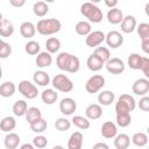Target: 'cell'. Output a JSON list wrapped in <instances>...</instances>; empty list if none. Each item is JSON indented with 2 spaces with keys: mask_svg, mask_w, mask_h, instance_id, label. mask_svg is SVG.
Instances as JSON below:
<instances>
[{
  "mask_svg": "<svg viewBox=\"0 0 149 149\" xmlns=\"http://www.w3.org/2000/svg\"><path fill=\"white\" fill-rule=\"evenodd\" d=\"M2 78V69H1V64H0V79Z\"/></svg>",
  "mask_w": 149,
  "mask_h": 149,
  "instance_id": "52",
  "label": "cell"
},
{
  "mask_svg": "<svg viewBox=\"0 0 149 149\" xmlns=\"http://www.w3.org/2000/svg\"><path fill=\"white\" fill-rule=\"evenodd\" d=\"M132 91L134 94L143 97L148 93L149 91V80L147 78H139L133 83Z\"/></svg>",
  "mask_w": 149,
  "mask_h": 149,
  "instance_id": "11",
  "label": "cell"
},
{
  "mask_svg": "<svg viewBox=\"0 0 149 149\" xmlns=\"http://www.w3.org/2000/svg\"><path fill=\"white\" fill-rule=\"evenodd\" d=\"M86 65L88 68V70L93 71V72H97L99 70L102 69V66L105 65L94 54H91L88 57H87V61H86Z\"/></svg>",
  "mask_w": 149,
  "mask_h": 149,
  "instance_id": "25",
  "label": "cell"
},
{
  "mask_svg": "<svg viewBox=\"0 0 149 149\" xmlns=\"http://www.w3.org/2000/svg\"><path fill=\"white\" fill-rule=\"evenodd\" d=\"M104 41H105V34L101 30H93L85 38V43L90 48H97Z\"/></svg>",
  "mask_w": 149,
  "mask_h": 149,
  "instance_id": "10",
  "label": "cell"
},
{
  "mask_svg": "<svg viewBox=\"0 0 149 149\" xmlns=\"http://www.w3.org/2000/svg\"><path fill=\"white\" fill-rule=\"evenodd\" d=\"M33 146L38 149H43L48 146V139L44 135H37L33 139Z\"/></svg>",
  "mask_w": 149,
  "mask_h": 149,
  "instance_id": "42",
  "label": "cell"
},
{
  "mask_svg": "<svg viewBox=\"0 0 149 149\" xmlns=\"http://www.w3.org/2000/svg\"><path fill=\"white\" fill-rule=\"evenodd\" d=\"M80 13L83 16H85L90 23H99L104 19L102 10L93 2H84L80 6Z\"/></svg>",
  "mask_w": 149,
  "mask_h": 149,
  "instance_id": "4",
  "label": "cell"
},
{
  "mask_svg": "<svg viewBox=\"0 0 149 149\" xmlns=\"http://www.w3.org/2000/svg\"><path fill=\"white\" fill-rule=\"evenodd\" d=\"M104 64L111 58V52H109V50L106 48V47H97L95 49H94V52H93Z\"/></svg>",
  "mask_w": 149,
  "mask_h": 149,
  "instance_id": "36",
  "label": "cell"
},
{
  "mask_svg": "<svg viewBox=\"0 0 149 149\" xmlns=\"http://www.w3.org/2000/svg\"><path fill=\"white\" fill-rule=\"evenodd\" d=\"M136 107V101L130 94H121L115 102V114H116V125L121 128H126L132 122L130 112Z\"/></svg>",
  "mask_w": 149,
  "mask_h": 149,
  "instance_id": "1",
  "label": "cell"
},
{
  "mask_svg": "<svg viewBox=\"0 0 149 149\" xmlns=\"http://www.w3.org/2000/svg\"><path fill=\"white\" fill-rule=\"evenodd\" d=\"M16 86L13 81H5L0 85V95L3 98H9L15 93Z\"/></svg>",
  "mask_w": 149,
  "mask_h": 149,
  "instance_id": "26",
  "label": "cell"
},
{
  "mask_svg": "<svg viewBox=\"0 0 149 149\" xmlns=\"http://www.w3.org/2000/svg\"><path fill=\"white\" fill-rule=\"evenodd\" d=\"M130 144V137L127 134H116L114 137V147L116 149H128Z\"/></svg>",
  "mask_w": 149,
  "mask_h": 149,
  "instance_id": "24",
  "label": "cell"
},
{
  "mask_svg": "<svg viewBox=\"0 0 149 149\" xmlns=\"http://www.w3.org/2000/svg\"><path fill=\"white\" fill-rule=\"evenodd\" d=\"M28 109V105L24 100H17L13 105V113L16 116H23L26 115V112Z\"/></svg>",
  "mask_w": 149,
  "mask_h": 149,
  "instance_id": "35",
  "label": "cell"
},
{
  "mask_svg": "<svg viewBox=\"0 0 149 149\" xmlns=\"http://www.w3.org/2000/svg\"><path fill=\"white\" fill-rule=\"evenodd\" d=\"M137 34L140 36L141 40H146L149 38V23L147 22H142L137 26Z\"/></svg>",
  "mask_w": 149,
  "mask_h": 149,
  "instance_id": "41",
  "label": "cell"
},
{
  "mask_svg": "<svg viewBox=\"0 0 149 149\" xmlns=\"http://www.w3.org/2000/svg\"><path fill=\"white\" fill-rule=\"evenodd\" d=\"M47 127H48V122H47V120H44L43 118H41L40 120H37V121L30 123V129H31L34 133H36V134H42L43 132H45Z\"/></svg>",
  "mask_w": 149,
  "mask_h": 149,
  "instance_id": "37",
  "label": "cell"
},
{
  "mask_svg": "<svg viewBox=\"0 0 149 149\" xmlns=\"http://www.w3.org/2000/svg\"><path fill=\"white\" fill-rule=\"evenodd\" d=\"M40 50H41V47H40V43L36 42V41H28L24 45V51L30 55V56H34V55H38L40 54Z\"/></svg>",
  "mask_w": 149,
  "mask_h": 149,
  "instance_id": "39",
  "label": "cell"
},
{
  "mask_svg": "<svg viewBox=\"0 0 149 149\" xmlns=\"http://www.w3.org/2000/svg\"><path fill=\"white\" fill-rule=\"evenodd\" d=\"M57 68L62 71H66L69 73H76L80 69V61L77 56L69 52H61L56 57Z\"/></svg>",
  "mask_w": 149,
  "mask_h": 149,
  "instance_id": "2",
  "label": "cell"
},
{
  "mask_svg": "<svg viewBox=\"0 0 149 149\" xmlns=\"http://www.w3.org/2000/svg\"><path fill=\"white\" fill-rule=\"evenodd\" d=\"M141 48H142V50H143L146 54H149V38L142 40V44H141Z\"/></svg>",
  "mask_w": 149,
  "mask_h": 149,
  "instance_id": "47",
  "label": "cell"
},
{
  "mask_svg": "<svg viewBox=\"0 0 149 149\" xmlns=\"http://www.w3.org/2000/svg\"><path fill=\"white\" fill-rule=\"evenodd\" d=\"M71 127V121L68 120L66 118H58L56 121H55V128L59 132H65V130H69Z\"/></svg>",
  "mask_w": 149,
  "mask_h": 149,
  "instance_id": "40",
  "label": "cell"
},
{
  "mask_svg": "<svg viewBox=\"0 0 149 149\" xmlns=\"http://www.w3.org/2000/svg\"><path fill=\"white\" fill-rule=\"evenodd\" d=\"M35 63L38 68L43 69V68H48L51 65L52 63V56L47 52V51H42L40 52L37 56H36V59H35Z\"/></svg>",
  "mask_w": 149,
  "mask_h": 149,
  "instance_id": "18",
  "label": "cell"
},
{
  "mask_svg": "<svg viewBox=\"0 0 149 149\" xmlns=\"http://www.w3.org/2000/svg\"><path fill=\"white\" fill-rule=\"evenodd\" d=\"M123 19V13L121 9L119 8H112V9H108L107 12V20L109 23L112 24H119L121 23Z\"/></svg>",
  "mask_w": 149,
  "mask_h": 149,
  "instance_id": "21",
  "label": "cell"
},
{
  "mask_svg": "<svg viewBox=\"0 0 149 149\" xmlns=\"http://www.w3.org/2000/svg\"><path fill=\"white\" fill-rule=\"evenodd\" d=\"M83 139H84V136L80 132L72 133L68 140V149H81Z\"/></svg>",
  "mask_w": 149,
  "mask_h": 149,
  "instance_id": "16",
  "label": "cell"
},
{
  "mask_svg": "<svg viewBox=\"0 0 149 149\" xmlns=\"http://www.w3.org/2000/svg\"><path fill=\"white\" fill-rule=\"evenodd\" d=\"M142 59H143V56H141L140 54L133 52L128 56V59H127L128 66L133 70H140L142 65Z\"/></svg>",
  "mask_w": 149,
  "mask_h": 149,
  "instance_id": "27",
  "label": "cell"
},
{
  "mask_svg": "<svg viewBox=\"0 0 149 149\" xmlns=\"http://www.w3.org/2000/svg\"><path fill=\"white\" fill-rule=\"evenodd\" d=\"M118 134V128L116 125L112 121H106L101 126V135L105 139H113Z\"/></svg>",
  "mask_w": 149,
  "mask_h": 149,
  "instance_id": "14",
  "label": "cell"
},
{
  "mask_svg": "<svg viewBox=\"0 0 149 149\" xmlns=\"http://www.w3.org/2000/svg\"><path fill=\"white\" fill-rule=\"evenodd\" d=\"M20 141V136L16 133H8L3 139V144L7 149H16Z\"/></svg>",
  "mask_w": 149,
  "mask_h": 149,
  "instance_id": "20",
  "label": "cell"
},
{
  "mask_svg": "<svg viewBox=\"0 0 149 149\" xmlns=\"http://www.w3.org/2000/svg\"><path fill=\"white\" fill-rule=\"evenodd\" d=\"M51 84H52L54 88H56L59 92L68 93V92H71L73 90V83H72V80L68 76H65V74H56L52 78Z\"/></svg>",
  "mask_w": 149,
  "mask_h": 149,
  "instance_id": "5",
  "label": "cell"
},
{
  "mask_svg": "<svg viewBox=\"0 0 149 149\" xmlns=\"http://www.w3.org/2000/svg\"><path fill=\"white\" fill-rule=\"evenodd\" d=\"M139 108L142 109L143 112H148L149 111V97L143 95L140 101H139Z\"/></svg>",
  "mask_w": 149,
  "mask_h": 149,
  "instance_id": "45",
  "label": "cell"
},
{
  "mask_svg": "<svg viewBox=\"0 0 149 149\" xmlns=\"http://www.w3.org/2000/svg\"><path fill=\"white\" fill-rule=\"evenodd\" d=\"M140 70L143 72L144 77L148 79V78H149V58H148V57L143 56V59H142V65H141V69H140Z\"/></svg>",
  "mask_w": 149,
  "mask_h": 149,
  "instance_id": "44",
  "label": "cell"
},
{
  "mask_svg": "<svg viewBox=\"0 0 149 149\" xmlns=\"http://www.w3.org/2000/svg\"><path fill=\"white\" fill-rule=\"evenodd\" d=\"M85 115L88 120H97L102 115V108L99 104H91L86 107Z\"/></svg>",
  "mask_w": 149,
  "mask_h": 149,
  "instance_id": "15",
  "label": "cell"
},
{
  "mask_svg": "<svg viewBox=\"0 0 149 149\" xmlns=\"http://www.w3.org/2000/svg\"><path fill=\"white\" fill-rule=\"evenodd\" d=\"M105 41L107 43V45L112 49H116L122 45L123 43V36L121 33L116 31V30H111L105 35Z\"/></svg>",
  "mask_w": 149,
  "mask_h": 149,
  "instance_id": "8",
  "label": "cell"
},
{
  "mask_svg": "<svg viewBox=\"0 0 149 149\" xmlns=\"http://www.w3.org/2000/svg\"><path fill=\"white\" fill-rule=\"evenodd\" d=\"M71 123L72 125H74L77 128H79V129H88L90 128V120L87 119V118H85V116H81V115H74L73 118H72V120H71Z\"/></svg>",
  "mask_w": 149,
  "mask_h": 149,
  "instance_id": "34",
  "label": "cell"
},
{
  "mask_svg": "<svg viewBox=\"0 0 149 149\" xmlns=\"http://www.w3.org/2000/svg\"><path fill=\"white\" fill-rule=\"evenodd\" d=\"M77 109V102L72 98H63L59 102V111L63 115H72Z\"/></svg>",
  "mask_w": 149,
  "mask_h": 149,
  "instance_id": "12",
  "label": "cell"
},
{
  "mask_svg": "<svg viewBox=\"0 0 149 149\" xmlns=\"http://www.w3.org/2000/svg\"><path fill=\"white\" fill-rule=\"evenodd\" d=\"M105 5H106L109 9L116 8V6H118V0H105Z\"/></svg>",
  "mask_w": 149,
  "mask_h": 149,
  "instance_id": "48",
  "label": "cell"
},
{
  "mask_svg": "<svg viewBox=\"0 0 149 149\" xmlns=\"http://www.w3.org/2000/svg\"><path fill=\"white\" fill-rule=\"evenodd\" d=\"M92 149H109V147L105 142H98L92 147Z\"/></svg>",
  "mask_w": 149,
  "mask_h": 149,
  "instance_id": "49",
  "label": "cell"
},
{
  "mask_svg": "<svg viewBox=\"0 0 149 149\" xmlns=\"http://www.w3.org/2000/svg\"><path fill=\"white\" fill-rule=\"evenodd\" d=\"M132 142L136 147H144V146L148 144V136H147L146 133H142V132L135 133L132 137Z\"/></svg>",
  "mask_w": 149,
  "mask_h": 149,
  "instance_id": "38",
  "label": "cell"
},
{
  "mask_svg": "<svg viewBox=\"0 0 149 149\" xmlns=\"http://www.w3.org/2000/svg\"><path fill=\"white\" fill-rule=\"evenodd\" d=\"M52 149H65L63 146H55V147H52Z\"/></svg>",
  "mask_w": 149,
  "mask_h": 149,
  "instance_id": "51",
  "label": "cell"
},
{
  "mask_svg": "<svg viewBox=\"0 0 149 149\" xmlns=\"http://www.w3.org/2000/svg\"><path fill=\"white\" fill-rule=\"evenodd\" d=\"M105 86V78L101 74H93L90 77L85 84V90L88 93H97Z\"/></svg>",
  "mask_w": 149,
  "mask_h": 149,
  "instance_id": "6",
  "label": "cell"
},
{
  "mask_svg": "<svg viewBox=\"0 0 149 149\" xmlns=\"http://www.w3.org/2000/svg\"><path fill=\"white\" fill-rule=\"evenodd\" d=\"M33 12L36 16H40V17H43L48 14L49 12V6L47 2L44 1H36L33 6Z\"/></svg>",
  "mask_w": 149,
  "mask_h": 149,
  "instance_id": "30",
  "label": "cell"
},
{
  "mask_svg": "<svg viewBox=\"0 0 149 149\" xmlns=\"http://www.w3.org/2000/svg\"><path fill=\"white\" fill-rule=\"evenodd\" d=\"M33 79H34V83L36 85H38V86H47L50 83L49 74L45 71H43V70L35 71L34 72V76H33Z\"/></svg>",
  "mask_w": 149,
  "mask_h": 149,
  "instance_id": "22",
  "label": "cell"
},
{
  "mask_svg": "<svg viewBox=\"0 0 149 149\" xmlns=\"http://www.w3.org/2000/svg\"><path fill=\"white\" fill-rule=\"evenodd\" d=\"M2 20H3V17H2V14H1V13H0V23H1V22H2Z\"/></svg>",
  "mask_w": 149,
  "mask_h": 149,
  "instance_id": "53",
  "label": "cell"
},
{
  "mask_svg": "<svg viewBox=\"0 0 149 149\" xmlns=\"http://www.w3.org/2000/svg\"><path fill=\"white\" fill-rule=\"evenodd\" d=\"M74 30L80 36H87L92 31V26L87 21H79V22H77V24L74 27Z\"/></svg>",
  "mask_w": 149,
  "mask_h": 149,
  "instance_id": "31",
  "label": "cell"
},
{
  "mask_svg": "<svg viewBox=\"0 0 149 149\" xmlns=\"http://www.w3.org/2000/svg\"><path fill=\"white\" fill-rule=\"evenodd\" d=\"M19 149H35V147L31 143H23Z\"/></svg>",
  "mask_w": 149,
  "mask_h": 149,
  "instance_id": "50",
  "label": "cell"
},
{
  "mask_svg": "<svg viewBox=\"0 0 149 149\" xmlns=\"http://www.w3.org/2000/svg\"><path fill=\"white\" fill-rule=\"evenodd\" d=\"M9 3H10V6L19 8V7L24 6L26 5V1L24 0H9Z\"/></svg>",
  "mask_w": 149,
  "mask_h": 149,
  "instance_id": "46",
  "label": "cell"
},
{
  "mask_svg": "<svg viewBox=\"0 0 149 149\" xmlns=\"http://www.w3.org/2000/svg\"><path fill=\"white\" fill-rule=\"evenodd\" d=\"M36 27V31L41 35L48 36V35H54L58 33L62 28V22L58 19H41Z\"/></svg>",
  "mask_w": 149,
  "mask_h": 149,
  "instance_id": "3",
  "label": "cell"
},
{
  "mask_svg": "<svg viewBox=\"0 0 149 149\" xmlns=\"http://www.w3.org/2000/svg\"><path fill=\"white\" fill-rule=\"evenodd\" d=\"M41 99L47 105H52L58 99V93L52 88H47L41 93Z\"/></svg>",
  "mask_w": 149,
  "mask_h": 149,
  "instance_id": "23",
  "label": "cell"
},
{
  "mask_svg": "<svg viewBox=\"0 0 149 149\" xmlns=\"http://www.w3.org/2000/svg\"><path fill=\"white\" fill-rule=\"evenodd\" d=\"M2 42H3V41H2V38H1V37H0V44H1V43H2Z\"/></svg>",
  "mask_w": 149,
  "mask_h": 149,
  "instance_id": "54",
  "label": "cell"
},
{
  "mask_svg": "<svg viewBox=\"0 0 149 149\" xmlns=\"http://www.w3.org/2000/svg\"><path fill=\"white\" fill-rule=\"evenodd\" d=\"M45 48H47V52L51 54H56L59 48H61V41L57 37H49L45 41Z\"/></svg>",
  "mask_w": 149,
  "mask_h": 149,
  "instance_id": "33",
  "label": "cell"
},
{
  "mask_svg": "<svg viewBox=\"0 0 149 149\" xmlns=\"http://www.w3.org/2000/svg\"><path fill=\"white\" fill-rule=\"evenodd\" d=\"M114 99H115V94L109 90L101 91L98 94V102H99V105H102V106L112 105V102H114Z\"/></svg>",
  "mask_w": 149,
  "mask_h": 149,
  "instance_id": "19",
  "label": "cell"
},
{
  "mask_svg": "<svg viewBox=\"0 0 149 149\" xmlns=\"http://www.w3.org/2000/svg\"><path fill=\"white\" fill-rule=\"evenodd\" d=\"M16 127V121L13 116H5L2 120H0V129L6 133H10Z\"/></svg>",
  "mask_w": 149,
  "mask_h": 149,
  "instance_id": "28",
  "label": "cell"
},
{
  "mask_svg": "<svg viewBox=\"0 0 149 149\" xmlns=\"http://www.w3.org/2000/svg\"><path fill=\"white\" fill-rule=\"evenodd\" d=\"M105 66H106V70L112 73V74H120L125 71V63L118 58V57H113V58H109L106 63H105Z\"/></svg>",
  "mask_w": 149,
  "mask_h": 149,
  "instance_id": "9",
  "label": "cell"
},
{
  "mask_svg": "<svg viewBox=\"0 0 149 149\" xmlns=\"http://www.w3.org/2000/svg\"><path fill=\"white\" fill-rule=\"evenodd\" d=\"M10 54H12V47H10V44L3 41L0 44V58H2V59L3 58H7Z\"/></svg>",
  "mask_w": 149,
  "mask_h": 149,
  "instance_id": "43",
  "label": "cell"
},
{
  "mask_svg": "<svg viewBox=\"0 0 149 149\" xmlns=\"http://www.w3.org/2000/svg\"><path fill=\"white\" fill-rule=\"evenodd\" d=\"M14 33V26L9 20L3 19L0 23V36L1 37H9Z\"/></svg>",
  "mask_w": 149,
  "mask_h": 149,
  "instance_id": "29",
  "label": "cell"
},
{
  "mask_svg": "<svg viewBox=\"0 0 149 149\" xmlns=\"http://www.w3.org/2000/svg\"><path fill=\"white\" fill-rule=\"evenodd\" d=\"M120 24H121V30L125 34H130L136 28V19L133 15L123 16V19H122V21H121Z\"/></svg>",
  "mask_w": 149,
  "mask_h": 149,
  "instance_id": "13",
  "label": "cell"
},
{
  "mask_svg": "<svg viewBox=\"0 0 149 149\" xmlns=\"http://www.w3.org/2000/svg\"><path fill=\"white\" fill-rule=\"evenodd\" d=\"M19 92L27 99H35L38 94L37 86L29 80H21L19 83Z\"/></svg>",
  "mask_w": 149,
  "mask_h": 149,
  "instance_id": "7",
  "label": "cell"
},
{
  "mask_svg": "<svg viewBox=\"0 0 149 149\" xmlns=\"http://www.w3.org/2000/svg\"><path fill=\"white\" fill-rule=\"evenodd\" d=\"M41 118H42V113L37 107H28V109L26 112V120L28 121L29 125L40 120Z\"/></svg>",
  "mask_w": 149,
  "mask_h": 149,
  "instance_id": "32",
  "label": "cell"
},
{
  "mask_svg": "<svg viewBox=\"0 0 149 149\" xmlns=\"http://www.w3.org/2000/svg\"><path fill=\"white\" fill-rule=\"evenodd\" d=\"M20 34L22 37L24 38H31L34 37V35L36 34V27L33 22L26 21L23 23H21L20 26Z\"/></svg>",
  "mask_w": 149,
  "mask_h": 149,
  "instance_id": "17",
  "label": "cell"
}]
</instances>
